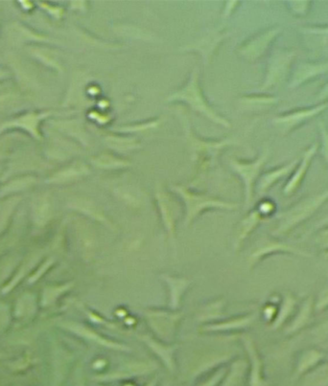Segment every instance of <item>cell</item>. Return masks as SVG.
I'll return each mask as SVG.
<instances>
[{"mask_svg":"<svg viewBox=\"0 0 328 386\" xmlns=\"http://www.w3.org/2000/svg\"><path fill=\"white\" fill-rule=\"evenodd\" d=\"M318 98L319 99H322V100H324V99H328V83L326 85H324L323 86V89H321V91H320V93H319V96H318Z\"/></svg>","mask_w":328,"mask_h":386,"instance_id":"obj_7","label":"cell"},{"mask_svg":"<svg viewBox=\"0 0 328 386\" xmlns=\"http://www.w3.org/2000/svg\"><path fill=\"white\" fill-rule=\"evenodd\" d=\"M328 70V62L324 63H301L297 70L293 74L290 88H296L304 84L305 82L315 78L318 75L326 73Z\"/></svg>","mask_w":328,"mask_h":386,"instance_id":"obj_2","label":"cell"},{"mask_svg":"<svg viewBox=\"0 0 328 386\" xmlns=\"http://www.w3.org/2000/svg\"><path fill=\"white\" fill-rule=\"evenodd\" d=\"M328 108V102L318 105L316 107L297 109L291 112H288L285 115H282L276 119V123L284 131H291L296 127L304 124V122L310 120L312 117H315L319 113L323 112Z\"/></svg>","mask_w":328,"mask_h":386,"instance_id":"obj_1","label":"cell"},{"mask_svg":"<svg viewBox=\"0 0 328 386\" xmlns=\"http://www.w3.org/2000/svg\"><path fill=\"white\" fill-rule=\"evenodd\" d=\"M292 12H296L298 14H304L306 13L309 9V1H291L289 2Z\"/></svg>","mask_w":328,"mask_h":386,"instance_id":"obj_6","label":"cell"},{"mask_svg":"<svg viewBox=\"0 0 328 386\" xmlns=\"http://www.w3.org/2000/svg\"><path fill=\"white\" fill-rule=\"evenodd\" d=\"M318 151V144L315 143L311 146L305 153H304V157L302 159V162L299 166L298 170H296L294 176L292 177L291 180L288 182L286 188H285V193H290L295 191L298 186L301 184V182L304 180L305 174L307 173V170L310 166V163L315 156V154Z\"/></svg>","mask_w":328,"mask_h":386,"instance_id":"obj_3","label":"cell"},{"mask_svg":"<svg viewBox=\"0 0 328 386\" xmlns=\"http://www.w3.org/2000/svg\"><path fill=\"white\" fill-rule=\"evenodd\" d=\"M322 139V154L328 163V129L323 122L319 123Z\"/></svg>","mask_w":328,"mask_h":386,"instance_id":"obj_5","label":"cell"},{"mask_svg":"<svg viewBox=\"0 0 328 386\" xmlns=\"http://www.w3.org/2000/svg\"><path fill=\"white\" fill-rule=\"evenodd\" d=\"M306 41L312 48L325 47L328 45V27H307L303 29Z\"/></svg>","mask_w":328,"mask_h":386,"instance_id":"obj_4","label":"cell"}]
</instances>
